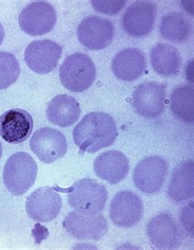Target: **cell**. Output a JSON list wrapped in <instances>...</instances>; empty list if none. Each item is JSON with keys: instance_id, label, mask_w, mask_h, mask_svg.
<instances>
[{"instance_id": "obj_1", "label": "cell", "mask_w": 194, "mask_h": 250, "mask_svg": "<svg viewBox=\"0 0 194 250\" xmlns=\"http://www.w3.org/2000/svg\"><path fill=\"white\" fill-rule=\"evenodd\" d=\"M115 121L105 112H90L73 130L74 142L84 153H95L112 146L117 137Z\"/></svg>"}, {"instance_id": "obj_2", "label": "cell", "mask_w": 194, "mask_h": 250, "mask_svg": "<svg viewBox=\"0 0 194 250\" xmlns=\"http://www.w3.org/2000/svg\"><path fill=\"white\" fill-rule=\"evenodd\" d=\"M37 172V164L29 153H16L10 156L4 166L3 182L10 193L22 195L35 184Z\"/></svg>"}, {"instance_id": "obj_3", "label": "cell", "mask_w": 194, "mask_h": 250, "mask_svg": "<svg viewBox=\"0 0 194 250\" xmlns=\"http://www.w3.org/2000/svg\"><path fill=\"white\" fill-rule=\"evenodd\" d=\"M96 66L86 54L77 53L65 59L59 71V78L66 89L74 93L84 92L92 86Z\"/></svg>"}, {"instance_id": "obj_4", "label": "cell", "mask_w": 194, "mask_h": 250, "mask_svg": "<svg viewBox=\"0 0 194 250\" xmlns=\"http://www.w3.org/2000/svg\"><path fill=\"white\" fill-rule=\"evenodd\" d=\"M108 194L107 189L91 179L77 181L68 194L70 206L84 214H97L104 209Z\"/></svg>"}, {"instance_id": "obj_5", "label": "cell", "mask_w": 194, "mask_h": 250, "mask_svg": "<svg viewBox=\"0 0 194 250\" xmlns=\"http://www.w3.org/2000/svg\"><path fill=\"white\" fill-rule=\"evenodd\" d=\"M115 36V27L109 19L98 16L84 18L77 28V37L85 48L100 50L109 46Z\"/></svg>"}, {"instance_id": "obj_6", "label": "cell", "mask_w": 194, "mask_h": 250, "mask_svg": "<svg viewBox=\"0 0 194 250\" xmlns=\"http://www.w3.org/2000/svg\"><path fill=\"white\" fill-rule=\"evenodd\" d=\"M56 22V11L50 3L44 1L30 3L19 15V26L30 36H43L49 33Z\"/></svg>"}, {"instance_id": "obj_7", "label": "cell", "mask_w": 194, "mask_h": 250, "mask_svg": "<svg viewBox=\"0 0 194 250\" xmlns=\"http://www.w3.org/2000/svg\"><path fill=\"white\" fill-rule=\"evenodd\" d=\"M167 173L166 159L160 156H151L137 164L134 171V183L144 194H155L164 184Z\"/></svg>"}, {"instance_id": "obj_8", "label": "cell", "mask_w": 194, "mask_h": 250, "mask_svg": "<svg viewBox=\"0 0 194 250\" xmlns=\"http://www.w3.org/2000/svg\"><path fill=\"white\" fill-rule=\"evenodd\" d=\"M157 9L151 1H137L125 10L121 18L122 28L129 36L140 38L153 31Z\"/></svg>"}, {"instance_id": "obj_9", "label": "cell", "mask_w": 194, "mask_h": 250, "mask_svg": "<svg viewBox=\"0 0 194 250\" xmlns=\"http://www.w3.org/2000/svg\"><path fill=\"white\" fill-rule=\"evenodd\" d=\"M30 146L41 162L50 164L66 155L67 141L61 131L54 128L44 127L34 133Z\"/></svg>"}, {"instance_id": "obj_10", "label": "cell", "mask_w": 194, "mask_h": 250, "mask_svg": "<svg viewBox=\"0 0 194 250\" xmlns=\"http://www.w3.org/2000/svg\"><path fill=\"white\" fill-rule=\"evenodd\" d=\"M64 229L72 237L79 240H99L107 235L108 222L101 214H84L72 212L62 222Z\"/></svg>"}, {"instance_id": "obj_11", "label": "cell", "mask_w": 194, "mask_h": 250, "mask_svg": "<svg viewBox=\"0 0 194 250\" xmlns=\"http://www.w3.org/2000/svg\"><path fill=\"white\" fill-rule=\"evenodd\" d=\"M166 99V85L159 82H145L135 90L132 104L138 114L154 118L163 112Z\"/></svg>"}, {"instance_id": "obj_12", "label": "cell", "mask_w": 194, "mask_h": 250, "mask_svg": "<svg viewBox=\"0 0 194 250\" xmlns=\"http://www.w3.org/2000/svg\"><path fill=\"white\" fill-rule=\"evenodd\" d=\"M61 47L49 40L34 41L26 48L24 59L30 69L39 74H47L55 69L61 58Z\"/></svg>"}, {"instance_id": "obj_13", "label": "cell", "mask_w": 194, "mask_h": 250, "mask_svg": "<svg viewBox=\"0 0 194 250\" xmlns=\"http://www.w3.org/2000/svg\"><path fill=\"white\" fill-rule=\"evenodd\" d=\"M143 212V201L137 194L129 190L119 192L111 202L109 214L117 227H134L140 222Z\"/></svg>"}, {"instance_id": "obj_14", "label": "cell", "mask_w": 194, "mask_h": 250, "mask_svg": "<svg viewBox=\"0 0 194 250\" xmlns=\"http://www.w3.org/2000/svg\"><path fill=\"white\" fill-rule=\"evenodd\" d=\"M148 235L151 243L160 250L177 249L184 239L176 221L169 213H161L148 222Z\"/></svg>"}, {"instance_id": "obj_15", "label": "cell", "mask_w": 194, "mask_h": 250, "mask_svg": "<svg viewBox=\"0 0 194 250\" xmlns=\"http://www.w3.org/2000/svg\"><path fill=\"white\" fill-rule=\"evenodd\" d=\"M61 205L62 201L59 194L50 187H42L28 197L26 209L29 217L34 221L49 222L58 216Z\"/></svg>"}, {"instance_id": "obj_16", "label": "cell", "mask_w": 194, "mask_h": 250, "mask_svg": "<svg viewBox=\"0 0 194 250\" xmlns=\"http://www.w3.org/2000/svg\"><path fill=\"white\" fill-rule=\"evenodd\" d=\"M33 118L25 110H8L0 117V136L9 144L26 141L33 130Z\"/></svg>"}, {"instance_id": "obj_17", "label": "cell", "mask_w": 194, "mask_h": 250, "mask_svg": "<svg viewBox=\"0 0 194 250\" xmlns=\"http://www.w3.org/2000/svg\"><path fill=\"white\" fill-rule=\"evenodd\" d=\"M94 170L99 178L111 185H116L127 176L130 164L128 158L121 152L107 151L95 159Z\"/></svg>"}, {"instance_id": "obj_18", "label": "cell", "mask_w": 194, "mask_h": 250, "mask_svg": "<svg viewBox=\"0 0 194 250\" xmlns=\"http://www.w3.org/2000/svg\"><path fill=\"white\" fill-rule=\"evenodd\" d=\"M146 66V58L143 52L140 49L129 48L116 55L112 69L118 79L124 82H133L143 74Z\"/></svg>"}, {"instance_id": "obj_19", "label": "cell", "mask_w": 194, "mask_h": 250, "mask_svg": "<svg viewBox=\"0 0 194 250\" xmlns=\"http://www.w3.org/2000/svg\"><path fill=\"white\" fill-rule=\"evenodd\" d=\"M79 103L67 95H59L48 104L46 115L50 123L60 127L73 125L80 115Z\"/></svg>"}, {"instance_id": "obj_20", "label": "cell", "mask_w": 194, "mask_h": 250, "mask_svg": "<svg viewBox=\"0 0 194 250\" xmlns=\"http://www.w3.org/2000/svg\"><path fill=\"white\" fill-rule=\"evenodd\" d=\"M167 193L169 197L175 202H183L194 196V164L193 159L185 160L175 167Z\"/></svg>"}, {"instance_id": "obj_21", "label": "cell", "mask_w": 194, "mask_h": 250, "mask_svg": "<svg viewBox=\"0 0 194 250\" xmlns=\"http://www.w3.org/2000/svg\"><path fill=\"white\" fill-rule=\"evenodd\" d=\"M150 58L153 68L161 77L175 76L181 68L180 53L171 44L156 43L151 50Z\"/></svg>"}, {"instance_id": "obj_22", "label": "cell", "mask_w": 194, "mask_h": 250, "mask_svg": "<svg viewBox=\"0 0 194 250\" xmlns=\"http://www.w3.org/2000/svg\"><path fill=\"white\" fill-rule=\"evenodd\" d=\"M160 33L166 41L181 44L189 41L192 24L184 13L171 12L161 19Z\"/></svg>"}, {"instance_id": "obj_23", "label": "cell", "mask_w": 194, "mask_h": 250, "mask_svg": "<svg viewBox=\"0 0 194 250\" xmlns=\"http://www.w3.org/2000/svg\"><path fill=\"white\" fill-rule=\"evenodd\" d=\"M171 108L177 118L184 123L194 122V90L192 84L177 86L171 95Z\"/></svg>"}, {"instance_id": "obj_24", "label": "cell", "mask_w": 194, "mask_h": 250, "mask_svg": "<svg viewBox=\"0 0 194 250\" xmlns=\"http://www.w3.org/2000/svg\"><path fill=\"white\" fill-rule=\"evenodd\" d=\"M20 75V65L13 54L0 52V90L15 83Z\"/></svg>"}, {"instance_id": "obj_25", "label": "cell", "mask_w": 194, "mask_h": 250, "mask_svg": "<svg viewBox=\"0 0 194 250\" xmlns=\"http://www.w3.org/2000/svg\"><path fill=\"white\" fill-rule=\"evenodd\" d=\"M93 7L98 13L113 16L119 13L126 4V1H92Z\"/></svg>"}, {"instance_id": "obj_26", "label": "cell", "mask_w": 194, "mask_h": 250, "mask_svg": "<svg viewBox=\"0 0 194 250\" xmlns=\"http://www.w3.org/2000/svg\"><path fill=\"white\" fill-rule=\"evenodd\" d=\"M193 207L191 208V210L189 208V205L188 207L185 208V209L183 210V213H182V222L184 223V227L189 232L191 231L192 234L194 232V229H193V224L194 222H190V212L193 211Z\"/></svg>"}, {"instance_id": "obj_27", "label": "cell", "mask_w": 194, "mask_h": 250, "mask_svg": "<svg viewBox=\"0 0 194 250\" xmlns=\"http://www.w3.org/2000/svg\"><path fill=\"white\" fill-rule=\"evenodd\" d=\"M4 36H5V31L3 29V25L0 23V45H1V43H3Z\"/></svg>"}, {"instance_id": "obj_28", "label": "cell", "mask_w": 194, "mask_h": 250, "mask_svg": "<svg viewBox=\"0 0 194 250\" xmlns=\"http://www.w3.org/2000/svg\"><path fill=\"white\" fill-rule=\"evenodd\" d=\"M2 153H3V148H2V145L0 143V158L2 157Z\"/></svg>"}]
</instances>
